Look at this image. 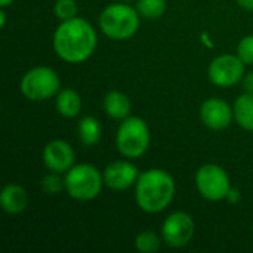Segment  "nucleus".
<instances>
[{
	"mask_svg": "<svg viewBox=\"0 0 253 253\" xmlns=\"http://www.w3.org/2000/svg\"><path fill=\"white\" fill-rule=\"evenodd\" d=\"M237 56L246 64L253 65V34L245 36L237 44Z\"/></svg>",
	"mask_w": 253,
	"mask_h": 253,
	"instance_id": "nucleus-22",
	"label": "nucleus"
},
{
	"mask_svg": "<svg viewBox=\"0 0 253 253\" xmlns=\"http://www.w3.org/2000/svg\"><path fill=\"white\" fill-rule=\"evenodd\" d=\"M194 184L199 194L209 202L227 200V196L233 187L227 170L215 163L200 166L196 172Z\"/></svg>",
	"mask_w": 253,
	"mask_h": 253,
	"instance_id": "nucleus-7",
	"label": "nucleus"
},
{
	"mask_svg": "<svg viewBox=\"0 0 253 253\" xmlns=\"http://www.w3.org/2000/svg\"><path fill=\"white\" fill-rule=\"evenodd\" d=\"M138 13L145 19H159L168 10L166 0H136Z\"/></svg>",
	"mask_w": 253,
	"mask_h": 253,
	"instance_id": "nucleus-18",
	"label": "nucleus"
},
{
	"mask_svg": "<svg viewBox=\"0 0 253 253\" xmlns=\"http://www.w3.org/2000/svg\"><path fill=\"white\" fill-rule=\"evenodd\" d=\"M141 15L126 1L108 4L99 15L98 24L102 34L111 40H129L139 28Z\"/></svg>",
	"mask_w": 253,
	"mask_h": 253,
	"instance_id": "nucleus-3",
	"label": "nucleus"
},
{
	"mask_svg": "<svg viewBox=\"0 0 253 253\" xmlns=\"http://www.w3.org/2000/svg\"><path fill=\"white\" fill-rule=\"evenodd\" d=\"M102 175H104V184L110 190L126 191L135 187L139 178V170L129 160H116L105 166Z\"/></svg>",
	"mask_w": 253,
	"mask_h": 253,
	"instance_id": "nucleus-12",
	"label": "nucleus"
},
{
	"mask_svg": "<svg viewBox=\"0 0 253 253\" xmlns=\"http://www.w3.org/2000/svg\"><path fill=\"white\" fill-rule=\"evenodd\" d=\"M196 233V224L190 213L178 211L170 213L162 225V237L168 246L181 249L191 243Z\"/></svg>",
	"mask_w": 253,
	"mask_h": 253,
	"instance_id": "nucleus-9",
	"label": "nucleus"
},
{
	"mask_svg": "<svg viewBox=\"0 0 253 253\" xmlns=\"http://www.w3.org/2000/svg\"><path fill=\"white\" fill-rule=\"evenodd\" d=\"M43 165L47 170L56 173H67L76 162L73 147L64 139H53L47 142L42 153Z\"/></svg>",
	"mask_w": 253,
	"mask_h": 253,
	"instance_id": "nucleus-11",
	"label": "nucleus"
},
{
	"mask_svg": "<svg viewBox=\"0 0 253 253\" xmlns=\"http://www.w3.org/2000/svg\"><path fill=\"white\" fill-rule=\"evenodd\" d=\"M40 187H42V190H43L44 194H47V196H56L62 190H65V182H64V178H61V173H56V172H50L49 170V173H46L42 178Z\"/></svg>",
	"mask_w": 253,
	"mask_h": 253,
	"instance_id": "nucleus-20",
	"label": "nucleus"
},
{
	"mask_svg": "<svg viewBox=\"0 0 253 253\" xmlns=\"http://www.w3.org/2000/svg\"><path fill=\"white\" fill-rule=\"evenodd\" d=\"M0 25L1 27L6 25V12H4V7L0 9Z\"/></svg>",
	"mask_w": 253,
	"mask_h": 253,
	"instance_id": "nucleus-27",
	"label": "nucleus"
},
{
	"mask_svg": "<svg viewBox=\"0 0 253 253\" xmlns=\"http://www.w3.org/2000/svg\"><path fill=\"white\" fill-rule=\"evenodd\" d=\"M151 142V132L147 122L138 116H129L117 127L116 147L126 159L144 156Z\"/></svg>",
	"mask_w": 253,
	"mask_h": 253,
	"instance_id": "nucleus-5",
	"label": "nucleus"
},
{
	"mask_svg": "<svg viewBox=\"0 0 253 253\" xmlns=\"http://www.w3.org/2000/svg\"><path fill=\"white\" fill-rule=\"evenodd\" d=\"M19 90L27 99L33 102H43L58 95L61 90V79L53 68L37 65L22 76Z\"/></svg>",
	"mask_w": 253,
	"mask_h": 253,
	"instance_id": "nucleus-6",
	"label": "nucleus"
},
{
	"mask_svg": "<svg viewBox=\"0 0 253 253\" xmlns=\"http://www.w3.org/2000/svg\"><path fill=\"white\" fill-rule=\"evenodd\" d=\"M200 120L211 130H224L234 120V108L222 98H208L200 107Z\"/></svg>",
	"mask_w": 253,
	"mask_h": 253,
	"instance_id": "nucleus-10",
	"label": "nucleus"
},
{
	"mask_svg": "<svg viewBox=\"0 0 253 253\" xmlns=\"http://www.w3.org/2000/svg\"><path fill=\"white\" fill-rule=\"evenodd\" d=\"M163 237L156 234L154 231H142L135 239V249L141 253L157 252L162 246Z\"/></svg>",
	"mask_w": 253,
	"mask_h": 253,
	"instance_id": "nucleus-19",
	"label": "nucleus"
},
{
	"mask_svg": "<svg viewBox=\"0 0 253 253\" xmlns=\"http://www.w3.org/2000/svg\"><path fill=\"white\" fill-rule=\"evenodd\" d=\"M242 86L245 89V92H251L253 93V71L245 73L243 79H242Z\"/></svg>",
	"mask_w": 253,
	"mask_h": 253,
	"instance_id": "nucleus-23",
	"label": "nucleus"
},
{
	"mask_svg": "<svg viewBox=\"0 0 253 253\" xmlns=\"http://www.w3.org/2000/svg\"><path fill=\"white\" fill-rule=\"evenodd\" d=\"M234 120L237 125L248 130L253 132V93L245 92L234 101Z\"/></svg>",
	"mask_w": 253,
	"mask_h": 253,
	"instance_id": "nucleus-16",
	"label": "nucleus"
},
{
	"mask_svg": "<svg viewBox=\"0 0 253 253\" xmlns=\"http://www.w3.org/2000/svg\"><path fill=\"white\" fill-rule=\"evenodd\" d=\"M237 4L245 9V10H249V12H253V0H236Z\"/></svg>",
	"mask_w": 253,
	"mask_h": 253,
	"instance_id": "nucleus-25",
	"label": "nucleus"
},
{
	"mask_svg": "<svg viewBox=\"0 0 253 253\" xmlns=\"http://www.w3.org/2000/svg\"><path fill=\"white\" fill-rule=\"evenodd\" d=\"M64 182L65 193L77 202H90L96 199L105 185L102 172L90 163L74 165L64 173Z\"/></svg>",
	"mask_w": 253,
	"mask_h": 253,
	"instance_id": "nucleus-4",
	"label": "nucleus"
},
{
	"mask_svg": "<svg viewBox=\"0 0 253 253\" xmlns=\"http://www.w3.org/2000/svg\"><path fill=\"white\" fill-rule=\"evenodd\" d=\"M0 206L7 215H19L28 206L27 190L19 184H7L0 193Z\"/></svg>",
	"mask_w": 253,
	"mask_h": 253,
	"instance_id": "nucleus-13",
	"label": "nucleus"
},
{
	"mask_svg": "<svg viewBox=\"0 0 253 253\" xmlns=\"http://www.w3.org/2000/svg\"><path fill=\"white\" fill-rule=\"evenodd\" d=\"M246 73V64L233 53H224L216 56L208 68L209 80L218 87H233L242 82Z\"/></svg>",
	"mask_w": 253,
	"mask_h": 253,
	"instance_id": "nucleus-8",
	"label": "nucleus"
},
{
	"mask_svg": "<svg viewBox=\"0 0 253 253\" xmlns=\"http://www.w3.org/2000/svg\"><path fill=\"white\" fill-rule=\"evenodd\" d=\"M123 1H126V3H130V1H135V0H123Z\"/></svg>",
	"mask_w": 253,
	"mask_h": 253,
	"instance_id": "nucleus-29",
	"label": "nucleus"
},
{
	"mask_svg": "<svg viewBox=\"0 0 253 253\" xmlns=\"http://www.w3.org/2000/svg\"><path fill=\"white\" fill-rule=\"evenodd\" d=\"M77 133L79 139L86 147H93L101 141L102 136V127L98 119L92 116H84L79 120L77 125Z\"/></svg>",
	"mask_w": 253,
	"mask_h": 253,
	"instance_id": "nucleus-17",
	"label": "nucleus"
},
{
	"mask_svg": "<svg viewBox=\"0 0 253 253\" xmlns=\"http://www.w3.org/2000/svg\"><path fill=\"white\" fill-rule=\"evenodd\" d=\"M102 108L108 117L122 122L130 116L132 102L126 93H123L120 90H111L105 95V98L102 101Z\"/></svg>",
	"mask_w": 253,
	"mask_h": 253,
	"instance_id": "nucleus-15",
	"label": "nucleus"
},
{
	"mask_svg": "<svg viewBox=\"0 0 253 253\" xmlns=\"http://www.w3.org/2000/svg\"><path fill=\"white\" fill-rule=\"evenodd\" d=\"M200 39H202V43H203L206 47H213V42L211 40V37H209V34H208L206 31H203V33L200 34Z\"/></svg>",
	"mask_w": 253,
	"mask_h": 253,
	"instance_id": "nucleus-26",
	"label": "nucleus"
},
{
	"mask_svg": "<svg viewBox=\"0 0 253 253\" xmlns=\"http://www.w3.org/2000/svg\"><path fill=\"white\" fill-rule=\"evenodd\" d=\"M52 46L58 58L68 64H82L96 50L98 34L93 25L84 18L76 16L62 21L52 37Z\"/></svg>",
	"mask_w": 253,
	"mask_h": 253,
	"instance_id": "nucleus-1",
	"label": "nucleus"
},
{
	"mask_svg": "<svg viewBox=\"0 0 253 253\" xmlns=\"http://www.w3.org/2000/svg\"><path fill=\"white\" fill-rule=\"evenodd\" d=\"M240 199H242L240 191H239L237 188H233V187H231V190H230V193H228V196H227V202H228L230 205H237V203L240 202Z\"/></svg>",
	"mask_w": 253,
	"mask_h": 253,
	"instance_id": "nucleus-24",
	"label": "nucleus"
},
{
	"mask_svg": "<svg viewBox=\"0 0 253 253\" xmlns=\"http://www.w3.org/2000/svg\"><path fill=\"white\" fill-rule=\"evenodd\" d=\"M53 13L61 22L73 19L79 13L77 1L76 0H56L53 4Z\"/></svg>",
	"mask_w": 253,
	"mask_h": 253,
	"instance_id": "nucleus-21",
	"label": "nucleus"
},
{
	"mask_svg": "<svg viewBox=\"0 0 253 253\" xmlns=\"http://www.w3.org/2000/svg\"><path fill=\"white\" fill-rule=\"evenodd\" d=\"M13 1H15V0H0V6L6 9V7H7L9 4H12Z\"/></svg>",
	"mask_w": 253,
	"mask_h": 253,
	"instance_id": "nucleus-28",
	"label": "nucleus"
},
{
	"mask_svg": "<svg viewBox=\"0 0 253 253\" xmlns=\"http://www.w3.org/2000/svg\"><path fill=\"white\" fill-rule=\"evenodd\" d=\"M176 193L173 176L159 168H153L139 173L135 184V200L145 213H160L172 202Z\"/></svg>",
	"mask_w": 253,
	"mask_h": 253,
	"instance_id": "nucleus-2",
	"label": "nucleus"
},
{
	"mask_svg": "<svg viewBox=\"0 0 253 253\" xmlns=\"http://www.w3.org/2000/svg\"><path fill=\"white\" fill-rule=\"evenodd\" d=\"M55 107L56 111L65 119H74L82 113L83 99L80 93L73 87H65L58 92L55 96Z\"/></svg>",
	"mask_w": 253,
	"mask_h": 253,
	"instance_id": "nucleus-14",
	"label": "nucleus"
}]
</instances>
